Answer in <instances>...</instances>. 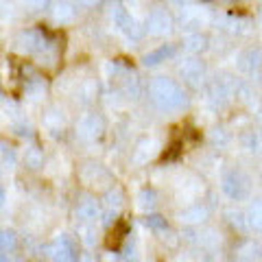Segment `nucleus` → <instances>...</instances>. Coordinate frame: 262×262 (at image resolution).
I'll return each mask as SVG.
<instances>
[{"label":"nucleus","instance_id":"16","mask_svg":"<svg viewBox=\"0 0 262 262\" xmlns=\"http://www.w3.org/2000/svg\"><path fill=\"white\" fill-rule=\"evenodd\" d=\"M20 3L31 11H44V9H48L51 0H20Z\"/></svg>","mask_w":262,"mask_h":262},{"label":"nucleus","instance_id":"19","mask_svg":"<svg viewBox=\"0 0 262 262\" xmlns=\"http://www.w3.org/2000/svg\"><path fill=\"white\" fill-rule=\"evenodd\" d=\"M77 7H96L101 0H72Z\"/></svg>","mask_w":262,"mask_h":262},{"label":"nucleus","instance_id":"4","mask_svg":"<svg viewBox=\"0 0 262 262\" xmlns=\"http://www.w3.org/2000/svg\"><path fill=\"white\" fill-rule=\"evenodd\" d=\"M114 22H116V27L120 29V31H125L129 37H134V39H138L142 35V31H140V27H138V22L131 18V13L125 9V7H116L114 9Z\"/></svg>","mask_w":262,"mask_h":262},{"label":"nucleus","instance_id":"22","mask_svg":"<svg viewBox=\"0 0 262 262\" xmlns=\"http://www.w3.org/2000/svg\"><path fill=\"white\" fill-rule=\"evenodd\" d=\"M0 262H7V253H3V258H0Z\"/></svg>","mask_w":262,"mask_h":262},{"label":"nucleus","instance_id":"6","mask_svg":"<svg viewBox=\"0 0 262 262\" xmlns=\"http://www.w3.org/2000/svg\"><path fill=\"white\" fill-rule=\"evenodd\" d=\"M179 72H182V77L188 81V83L199 85L201 81H203V75H206V68H203L201 61L188 59V61H184L182 66H179Z\"/></svg>","mask_w":262,"mask_h":262},{"label":"nucleus","instance_id":"13","mask_svg":"<svg viewBox=\"0 0 262 262\" xmlns=\"http://www.w3.org/2000/svg\"><path fill=\"white\" fill-rule=\"evenodd\" d=\"M144 225L151 227V229H166V227H168L166 219H162L160 214H149V216L144 219Z\"/></svg>","mask_w":262,"mask_h":262},{"label":"nucleus","instance_id":"7","mask_svg":"<svg viewBox=\"0 0 262 262\" xmlns=\"http://www.w3.org/2000/svg\"><path fill=\"white\" fill-rule=\"evenodd\" d=\"M173 53H175V46L173 44H162L160 48H155V51H151V53H146L142 57V63L144 66H158L162 61H166Z\"/></svg>","mask_w":262,"mask_h":262},{"label":"nucleus","instance_id":"8","mask_svg":"<svg viewBox=\"0 0 262 262\" xmlns=\"http://www.w3.org/2000/svg\"><path fill=\"white\" fill-rule=\"evenodd\" d=\"M241 66L245 70H258L262 66V51L260 48H249L241 57Z\"/></svg>","mask_w":262,"mask_h":262},{"label":"nucleus","instance_id":"3","mask_svg":"<svg viewBox=\"0 0 262 262\" xmlns=\"http://www.w3.org/2000/svg\"><path fill=\"white\" fill-rule=\"evenodd\" d=\"M51 256L55 262H77V247L68 236L57 238L51 247Z\"/></svg>","mask_w":262,"mask_h":262},{"label":"nucleus","instance_id":"12","mask_svg":"<svg viewBox=\"0 0 262 262\" xmlns=\"http://www.w3.org/2000/svg\"><path fill=\"white\" fill-rule=\"evenodd\" d=\"M206 42L208 39L201 35V33H194V35H190L186 39V46L190 48V51H201V48H206Z\"/></svg>","mask_w":262,"mask_h":262},{"label":"nucleus","instance_id":"1","mask_svg":"<svg viewBox=\"0 0 262 262\" xmlns=\"http://www.w3.org/2000/svg\"><path fill=\"white\" fill-rule=\"evenodd\" d=\"M151 92V101L155 103V107H160L162 112H173V110H182L186 105V94L173 79L166 77H158L151 81L149 85Z\"/></svg>","mask_w":262,"mask_h":262},{"label":"nucleus","instance_id":"11","mask_svg":"<svg viewBox=\"0 0 262 262\" xmlns=\"http://www.w3.org/2000/svg\"><path fill=\"white\" fill-rule=\"evenodd\" d=\"M0 245H3V253H9L15 249V234L9 232V229H5L3 236H0Z\"/></svg>","mask_w":262,"mask_h":262},{"label":"nucleus","instance_id":"14","mask_svg":"<svg viewBox=\"0 0 262 262\" xmlns=\"http://www.w3.org/2000/svg\"><path fill=\"white\" fill-rule=\"evenodd\" d=\"M249 221H251V225L256 227V229H262V203H256V206H251L249 210Z\"/></svg>","mask_w":262,"mask_h":262},{"label":"nucleus","instance_id":"2","mask_svg":"<svg viewBox=\"0 0 262 262\" xmlns=\"http://www.w3.org/2000/svg\"><path fill=\"white\" fill-rule=\"evenodd\" d=\"M173 29V18L164 11V9H153L146 18V31L151 35H166Z\"/></svg>","mask_w":262,"mask_h":262},{"label":"nucleus","instance_id":"20","mask_svg":"<svg viewBox=\"0 0 262 262\" xmlns=\"http://www.w3.org/2000/svg\"><path fill=\"white\" fill-rule=\"evenodd\" d=\"M170 3H175V5H182V7H184V5H188V3H190V0H170Z\"/></svg>","mask_w":262,"mask_h":262},{"label":"nucleus","instance_id":"17","mask_svg":"<svg viewBox=\"0 0 262 262\" xmlns=\"http://www.w3.org/2000/svg\"><path fill=\"white\" fill-rule=\"evenodd\" d=\"M79 214L85 216V219H92L96 214V206H94V203H83V206L79 208Z\"/></svg>","mask_w":262,"mask_h":262},{"label":"nucleus","instance_id":"15","mask_svg":"<svg viewBox=\"0 0 262 262\" xmlns=\"http://www.w3.org/2000/svg\"><path fill=\"white\" fill-rule=\"evenodd\" d=\"M182 149H184V142H182V140H175L173 144L168 146V151L164 153V158H162V160H166V162L177 160V158H179V153H182Z\"/></svg>","mask_w":262,"mask_h":262},{"label":"nucleus","instance_id":"18","mask_svg":"<svg viewBox=\"0 0 262 262\" xmlns=\"http://www.w3.org/2000/svg\"><path fill=\"white\" fill-rule=\"evenodd\" d=\"M29 162H31V168H39V164H42V155H39L37 151H31Z\"/></svg>","mask_w":262,"mask_h":262},{"label":"nucleus","instance_id":"21","mask_svg":"<svg viewBox=\"0 0 262 262\" xmlns=\"http://www.w3.org/2000/svg\"><path fill=\"white\" fill-rule=\"evenodd\" d=\"M219 3H227V5H234V3H238V0H219Z\"/></svg>","mask_w":262,"mask_h":262},{"label":"nucleus","instance_id":"5","mask_svg":"<svg viewBox=\"0 0 262 262\" xmlns=\"http://www.w3.org/2000/svg\"><path fill=\"white\" fill-rule=\"evenodd\" d=\"M75 3H68V0H59L57 5H53L51 9V18L57 22V24H70L75 22L77 18V9H75Z\"/></svg>","mask_w":262,"mask_h":262},{"label":"nucleus","instance_id":"10","mask_svg":"<svg viewBox=\"0 0 262 262\" xmlns=\"http://www.w3.org/2000/svg\"><path fill=\"white\" fill-rule=\"evenodd\" d=\"M182 22L186 24V27H190V29L201 27V13L194 11V9H186L184 15H182Z\"/></svg>","mask_w":262,"mask_h":262},{"label":"nucleus","instance_id":"9","mask_svg":"<svg viewBox=\"0 0 262 262\" xmlns=\"http://www.w3.org/2000/svg\"><path fill=\"white\" fill-rule=\"evenodd\" d=\"M127 234H129L127 221H118V223L114 225V229H112L110 238H107V247H110V249H118V245L125 241V236H127Z\"/></svg>","mask_w":262,"mask_h":262}]
</instances>
